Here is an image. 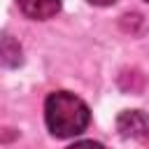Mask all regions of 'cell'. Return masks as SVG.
Instances as JSON below:
<instances>
[{
	"label": "cell",
	"mask_w": 149,
	"mask_h": 149,
	"mask_svg": "<svg viewBox=\"0 0 149 149\" xmlns=\"http://www.w3.org/2000/svg\"><path fill=\"white\" fill-rule=\"evenodd\" d=\"M91 5H95V7H109V5H114L116 0H88Z\"/></svg>",
	"instance_id": "5"
},
{
	"label": "cell",
	"mask_w": 149,
	"mask_h": 149,
	"mask_svg": "<svg viewBox=\"0 0 149 149\" xmlns=\"http://www.w3.org/2000/svg\"><path fill=\"white\" fill-rule=\"evenodd\" d=\"M0 63H5V65L21 63V47L12 37H2L0 40Z\"/></svg>",
	"instance_id": "4"
},
{
	"label": "cell",
	"mask_w": 149,
	"mask_h": 149,
	"mask_svg": "<svg viewBox=\"0 0 149 149\" xmlns=\"http://www.w3.org/2000/svg\"><path fill=\"white\" fill-rule=\"evenodd\" d=\"M116 128L123 137H133V140H142L149 142V116L140 109H128L121 112L116 119Z\"/></svg>",
	"instance_id": "2"
},
{
	"label": "cell",
	"mask_w": 149,
	"mask_h": 149,
	"mask_svg": "<svg viewBox=\"0 0 149 149\" xmlns=\"http://www.w3.org/2000/svg\"><path fill=\"white\" fill-rule=\"evenodd\" d=\"M44 121H47V128L51 135L74 137L88 126L91 112H88V105L81 98H77L74 93L56 91L44 102Z\"/></svg>",
	"instance_id": "1"
},
{
	"label": "cell",
	"mask_w": 149,
	"mask_h": 149,
	"mask_svg": "<svg viewBox=\"0 0 149 149\" xmlns=\"http://www.w3.org/2000/svg\"><path fill=\"white\" fill-rule=\"evenodd\" d=\"M147 2H149V0H147Z\"/></svg>",
	"instance_id": "6"
},
{
	"label": "cell",
	"mask_w": 149,
	"mask_h": 149,
	"mask_svg": "<svg viewBox=\"0 0 149 149\" xmlns=\"http://www.w3.org/2000/svg\"><path fill=\"white\" fill-rule=\"evenodd\" d=\"M16 5L28 19L35 21H47L61 9V0H16Z\"/></svg>",
	"instance_id": "3"
}]
</instances>
